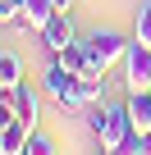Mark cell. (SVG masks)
<instances>
[{
  "label": "cell",
  "instance_id": "5",
  "mask_svg": "<svg viewBox=\"0 0 151 155\" xmlns=\"http://www.w3.org/2000/svg\"><path fill=\"white\" fill-rule=\"evenodd\" d=\"M124 68H128V78H124V87H128V96L133 91H151V50L146 46H128V55H124Z\"/></svg>",
  "mask_w": 151,
  "mask_h": 155
},
{
  "label": "cell",
  "instance_id": "13",
  "mask_svg": "<svg viewBox=\"0 0 151 155\" xmlns=\"http://www.w3.org/2000/svg\"><path fill=\"white\" fill-rule=\"evenodd\" d=\"M133 41L151 50V5H142V9H137V23H133Z\"/></svg>",
  "mask_w": 151,
  "mask_h": 155
},
{
  "label": "cell",
  "instance_id": "1",
  "mask_svg": "<svg viewBox=\"0 0 151 155\" xmlns=\"http://www.w3.org/2000/svg\"><path fill=\"white\" fill-rule=\"evenodd\" d=\"M87 123H92V132L101 137V150L105 146H115V141H124L128 132H133V119H128V105H96L92 114H87Z\"/></svg>",
  "mask_w": 151,
  "mask_h": 155
},
{
  "label": "cell",
  "instance_id": "4",
  "mask_svg": "<svg viewBox=\"0 0 151 155\" xmlns=\"http://www.w3.org/2000/svg\"><path fill=\"white\" fill-rule=\"evenodd\" d=\"M73 101H78V110H83V105H101V101H105V68H101L96 59H92L78 78H73Z\"/></svg>",
  "mask_w": 151,
  "mask_h": 155
},
{
  "label": "cell",
  "instance_id": "9",
  "mask_svg": "<svg viewBox=\"0 0 151 155\" xmlns=\"http://www.w3.org/2000/svg\"><path fill=\"white\" fill-rule=\"evenodd\" d=\"M50 59H55V64H64L69 73H83V68L92 64V46H87V41H69V46H64V50H55Z\"/></svg>",
  "mask_w": 151,
  "mask_h": 155
},
{
  "label": "cell",
  "instance_id": "3",
  "mask_svg": "<svg viewBox=\"0 0 151 155\" xmlns=\"http://www.w3.org/2000/svg\"><path fill=\"white\" fill-rule=\"evenodd\" d=\"M73 78L78 73H69L64 64H46V73H41V91L55 101V105H64V110H78V101H73Z\"/></svg>",
  "mask_w": 151,
  "mask_h": 155
},
{
  "label": "cell",
  "instance_id": "12",
  "mask_svg": "<svg viewBox=\"0 0 151 155\" xmlns=\"http://www.w3.org/2000/svg\"><path fill=\"white\" fill-rule=\"evenodd\" d=\"M19 82H23V59L14 50H5L0 55V87H19Z\"/></svg>",
  "mask_w": 151,
  "mask_h": 155
},
{
  "label": "cell",
  "instance_id": "8",
  "mask_svg": "<svg viewBox=\"0 0 151 155\" xmlns=\"http://www.w3.org/2000/svg\"><path fill=\"white\" fill-rule=\"evenodd\" d=\"M55 14H60V9H55V0H23V14H19L14 28H23V32H41Z\"/></svg>",
  "mask_w": 151,
  "mask_h": 155
},
{
  "label": "cell",
  "instance_id": "10",
  "mask_svg": "<svg viewBox=\"0 0 151 155\" xmlns=\"http://www.w3.org/2000/svg\"><path fill=\"white\" fill-rule=\"evenodd\" d=\"M124 105H128V119H133V128L151 137V91H133Z\"/></svg>",
  "mask_w": 151,
  "mask_h": 155
},
{
  "label": "cell",
  "instance_id": "15",
  "mask_svg": "<svg viewBox=\"0 0 151 155\" xmlns=\"http://www.w3.org/2000/svg\"><path fill=\"white\" fill-rule=\"evenodd\" d=\"M23 14V0H0V23H19Z\"/></svg>",
  "mask_w": 151,
  "mask_h": 155
},
{
  "label": "cell",
  "instance_id": "14",
  "mask_svg": "<svg viewBox=\"0 0 151 155\" xmlns=\"http://www.w3.org/2000/svg\"><path fill=\"white\" fill-rule=\"evenodd\" d=\"M28 155H60V150H55V141H50V137L32 132V137H28Z\"/></svg>",
  "mask_w": 151,
  "mask_h": 155
},
{
  "label": "cell",
  "instance_id": "6",
  "mask_svg": "<svg viewBox=\"0 0 151 155\" xmlns=\"http://www.w3.org/2000/svg\"><path fill=\"white\" fill-rule=\"evenodd\" d=\"M5 96H9V105H14V119L28 123V128L37 132V119H41V91H32L28 82H19V87H5Z\"/></svg>",
  "mask_w": 151,
  "mask_h": 155
},
{
  "label": "cell",
  "instance_id": "7",
  "mask_svg": "<svg viewBox=\"0 0 151 155\" xmlns=\"http://www.w3.org/2000/svg\"><path fill=\"white\" fill-rule=\"evenodd\" d=\"M37 37H41V46H46L50 55H55V50H64L69 41H78V32H73V18H69V14H55Z\"/></svg>",
  "mask_w": 151,
  "mask_h": 155
},
{
  "label": "cell",
  "instance_id": "17",
  "mask_svg": "<svg viewBox=\"0 0 151 155\" xmlns=\"http://www.w3.org/2000/svg\"><path fill=\"white\" fill-rule=\"evenodd\" d=\"M0 155H9V150H5V132H0Z\"/></svg>",
  "mask_w": 151,
  "mask_h": 155
},
{
  "label": "cell",
  "instance_id": "2",
  "mask_svg": "<svg viewBox=\"0 0 151 155\" xmlns=\"http://www.w3.org/2000/svg\"><path fill=\"white\" fill-rule=\"evenodd\" d=\"M87 46H92V59L110 73V68L128 55V46H133V41H128V37H119V32H110V28H96V32L87 37Z\"/></svg>",
  "mask_w": 151,
  "mask_h": 155
},
{
  "label": "cell",
  "instance_id": "11",
  "mask_svg": "<svg viewBox=\"0 0 151 155\" xmlns=\"http://www.w3.org/2000/svg\"><path fill=\"white\" fill-rule=\"evenodd\" d=\"M105 155H151V137L146 132H128L124 141H115V146H105Z\"/></svg>",
  "mask_w": 151,
  "mask_h": 155
},
{
  "label": "cell",
  "instance_id": "16",
  "mask_svg": "<svg viewBox=\"0 0 151 155\" xmlns=\"http://www.w3.org/2000/svg\"><path fill=\"white\" fill-rule=\"evenodd\" d=\"M55 9H60V14H69V9H73V0H55Z\"/></svg>",
  "mask_w": 151,
  "mask_h": 155
},
{
  "label": "cell",
  "instance_id": "18",
  "mask_svg": "<svg viewBox=\"0 0 151 155\" xmlns=\"http://www.w3.org/2000/svg\"><path fill=\"white\" fill-rule=\"evenodd\" d=\"M19 155H28V150H19Z\"/></svg>",
  "mask_w": 151,
  "mask_h": 155
},
{
  "label": "cell",
  "instance_id": "19",
  "mask_svg": "<svg viewBox=\"0 0 151 155\" xmlns=\"http://www.w3.org/2000/svg\"><path fill=\"white\" fill-rule=\"evenodd\" d=\"M101 155H105V150H101Z\"/></svg>",
  "mask_w": 151,
  "mask_h": 155
}]
</instances>
